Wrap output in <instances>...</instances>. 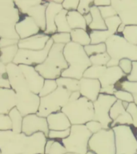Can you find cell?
<instances>
[{
  "label": "cell",
  "instance_id": "cell-32",
  "mask_svg": "<svg viewBox=\"0 0 137 154\" xmlns=\"http://www.w3.org/2000/svg\"><path fill=\"white\" fill-rule=\"evenodd\" d=\"M12 121V131L16 133H21L23 129V116L17 108H13L8 114Z\"/></svg>",
  "mask_w": 137,
  "mask_h": 154
},
{
  "label": "cell",
  "instance_id": "cell-26",
  "mask_svg": "<svg viewBox=\"0 0 137 154\" xmlns=\"http://www.w3.org/2000/svg\"><path fill=\"white\" fill-rule=\"evenodd\" d=\"M48 1H43L41 4H38L35 7L29 10L27 12L28 16L31 17L35 21L42 32H44L47 28V22H46V11L47 8Z\"/></svg>",
  "mask_w": 137,
  "mask_h": 154
},
{
  "label": "cell",
  "instance_id": "cell-4",
  "mask_svg": "<svg viewBox=\"0 0 137 154\" xmlns=\"http://www.w3.org/2000/svg\"><path fill=\"white\" fill-rule=\"evenodd\" d=\"M84 77L88 79H99L102 86L101 93L114 95L115 85L122 79H125L127 75L119 66L107 67L92 65L85 72Z\"/></svg>",
  "mask_w": 137,
  "mask_h": 154
},
{
  "label": "cell",
  "instance_id": "cell-41",
  "mask_svg": "<svg viewBox=\"0 0 137 154\" xmlns=\"http://www.w3.org/2000/svg\"><path fill=\"white\" fill-rule=\"evenodd\" d=\"M50 38L53 40L54 43H57V44L67 45L72 42L71 33H59L57 32L50 36Z\"/></svg>",
  "mask_w": 137,
  "mask_h": 154
},
{
  "label": "cell",
  "instance_id": "cell-25",
  "mask_svg": "<svg viewBox=\"0 0 137 154\" xmlns=\"http://www.w3.org/2000/svg\"><path fill=\"white\" fill-rule=\"evenodd\" d=\"M49 129L53 131H62L71 128L72 123L67 115L61 112L50 114L47 117Z\"/></svg>",
  "mask_w": 137,
  "mask_h": 154
},
{
  "label": "cell",
  "instance_id": "cell-10",
  "mask_svg": "<svg viewBox=\"0 0 137 154\" xmlns=\"http://www.w3.org/2000/svg\"><path fill=\"white\" fill-rule=\"evenodd\" d=\"M72 93L62 87H58V88L52 93L41 97L40 105L36 114L42 117L47 118L52 113L61 112L69 102Z\"/></svg>",
  "mask_w": 137,
  "mask_h": 154
},
{
  "label": "cell",
  "instance_id": "cell-45",
  "mask_svg": "<svg viewBox=\"0 0 137 154\" xmlns=\"http://www.w3.org/2000/svg\"><path fill=\"white\" fill-rule=\"evenodd\" d=\"M12 130V121L9 115L0 114V131Z\"/></svg>",
  "mask_w": 137,
  "mask_h": 154
},
{
  "label": "cell",
  "instance_id": "cell-57",
  "mask_svg": "<svg viewBox=\"0 0 137 154\" xmlns=\"http://www.w3.org/2000/svg\"><path fill=\"white\" fill-rule=\"evenodd\" d=\"M125 27H126V25H124L123 23H121L119 26V28L117 30V34H120V35H122V33L124 31Z\"/></svg>",
  "mask_w": 137,
  "mask_h": 154
},
{
  "label": "cell",
  "instance_id": "cell-8",
  "mask_svg": "<svg viewBox=\"0 0 137 154\" xmlns=\"http://www.w3.org/2000/svg\"><path fill=\"white\" fill-rule=\"evenodd\" d=\"M62 112L67 115L72 125H86L94 120L95 116L93 102L82 96L75 100H69Z\"/></svg>",
  "mask_w": 137,
  "mask_h": 154
},
{
  "label": "cell",
  "instance_id": "cell-38",
  "mask_svg": "<svg viewBox=\"0 0 137 154\" xmlns=\"http://www.w3.org/2000/svg\"><path fill=\"white\" fill-rule=\"evenodd\" d=\"M87 55L89 57L92 55L101 54V53L107 52V46L105 43H99V44H90V45L84 47Z\"/></svg>",
  "mask_w": 137,
  "mask_h": 154
},
{
  "label": "cell",
  "instance_id": "cell-31",
  "mask_svg": "<svg viewBox=\"0 0 137 154\" xmlns=\"http://www.w3.org/2000/svg\"><path fill=\"white\" fill-rule=\"evenodd\" d=\"M19 48L18 45L11 46L7 48H1V58H0V62L8 65L10 63L14 62L17 55V53L19 51Z\"/></svg>",
  "mask_w": 137,
  "mask_h": 154
},
{
  "label": "cell",
  "instance_id": "cell-33",
  "mask_svg": "<svg viewBox=\"0 0 137 154\" xmlns=\"http://www.w3.org/2000/svg\"><path fill=\"white\" fill-rule=\"evenodd\" d=\"M58 87H62L71 92L79 91V80L67 77H59L56 79Z\"/></svg>",
  "mask_w": 137,
  "mask_h": 154
},
{
  "label": "cell",
  "instance_id": "cell-5",
  "mask_svg": "<svg viewBox=\"0 0 137 154\" xmlns=\"http://www.w3.org/2000/svg\"><path fill=\"white\" fill-rule=\"evenodd\" d=\"M65 45L54 43L46 60L42 64L37 65L36 71L45 79H57L61 77L63 71L69 65L63 55Z\"/></svg>",
  "mask_w": 137,
  "mask_h": 154
},
{
  "label": "cell",
  "instance_id": "cell-53",
  "mask_svg": "<svg viewBox=\"0 0 137 154\" xmlns=\"http://www.w3.org/2000/svg\"><path fill=\"white\" fill-rule=\"evenodd\" d=\"M126 79L130 82H137V61L132 63V71L131 74L127 75Z\"/></svg>",
  "mask_w": 137,
  "mask_h": 154
},
{
  "label": "cell",
  "instance_id": "cell-9",
  "mask_svg": "<svg viewBox=\"0 0 137 154\" xmlns=\"http://www.w3.org/2000/svg\"><path fill=\"white\" fill-rule=\"evenodd\" d=\"M92 133L85 125H72L69 137L61 140L67 152L87 154L89 152V140Z\"/></svg>",
  "mask_w": 137,
  "mask_h": 154
},
{
  "label": "cell",
  "instance_id": "cell-59",
  "mask_svg": "<svg viewBox=\"0 0 137 154\" xmlns=\"http://www.w3.org/2000/svg\"><path fill=\"white\" fill-rule=\"evenodd\" d=\"M87 154H96L95 153V152H91V151H89L88 152H87Z\"/></svg>",
  "mask_w": 137,
  "mask_h": 154
},
{
  "label": "cell",
  "instance_id": "cell-15",
  "mask_svg": "<svg viewBox=\"0 0 137 154\" xmlns=\"http://www.w3.org/2000/svg\"><path fill=\"white\" fill-rule=\"evenodd\" d=\"M111 6L122 23L126 26H137V0H112Z\"/></svg>",
  "mask_w": 137,
  "mask_h": 154
},
{
  "label": "cell",
  "instance_id": "cell-2",
  "mask_svg": "<svg viewBox=\"0 0 137 154\" xmlns=\"http://www.w3.org/2000/svg\"><path fill=\"white\" fill-rule=\"evenodd\" d=\"M7 69L11 88L16 93V108L23 116L38 112L40 97L31 91L19 65L11 63L7 65Z\"/></svg>",
  "mask_w": 137,
  "mask_h": 154
},
{
  "label": "cell",
  "instance_id": "cell-13",
  "mask_svg": "<svg viewBox=\"0 0 137 154\" xmlns=\"http://www.w3.org/2000/svg\"><path fill=\"white\" fill-rule=\"evenodd\" d=\"M116 101L117 99L114 95L100 93L98 99L93 103L95 111L94 120L101 123L103 129L111 128L112 120L110 116V111Z\"/></svg>",
  "mask_w": 137,
  "mask_h": 154
},
{
  "label": "cell",
  "instance_id": "cell-55",
  "mask_svg": "<svg viewBox=\"0 0 137 154\" xmlns=\"http://www.w3.org/2000/svg\"><path fill=\"white\" fill-rule=\"evenodd\" d=\"M54 141H55V140L48 139L47 138V143H46L45 145V154L49 153V152H50V149H51V146H52Z\"/></svg>",
  "mask_w": 137,
  "mask_h": 154
},
{
  "label": "cell",
  "instance_id": "cell-19",
  "mask_svg": "<svg viewBox=\"0 0 137 154\" xmlns=\"http://www.w3.org/2000/svg\"><path fill=\"white\" fill-rule=\"evenodd\" d=\"M79 92L81 96L88 99L93 103L98 99L99 94L101 93L102 86L99 79L83 77L79 80Z\"/></svg>",
  "mask_w": 137,
  "mask_h": 154
},
{
  "label": "cell",
  "instance_id": "cell-49",
  "mask_svg": "<svg viewBox=\"0 0 137 154\" xmlns=\"http://www.w3.org/2000/svg\"><path fill=\"white\" fill-rule=\"evenodd\" d=\"M79 4V0H64L62 3V8L67 11H77Z\"/></svg>",
  "mask_w": 137,
  "mask_h": 154
},
{
  "label": "cell",
  "instance_id": "cell-52",
  "mask_svg": "<svg viewBox=\"0 0 137 154\" xmlns=\"http://www.w3.org/2000/svg\"><path fill=\"white\" fill-rule=\"evenodd\" d=\"M19 40L17 39H13V38H1L0 40V48H7V47H11V46L18 45Z\"/></svg>",
  "mask_w": 137,
  "mask_h": 154
},
{
  "label": "cell",
  "instance_id": "cell-14",
  "mask_svg": "<svg viewBox=\"0 0 137 154\" xmlns=\"http://www.w3.org/2000/svg\"><path fill=\"white\" fill-rule=\"evenodd\" d=\"M54 42L50 38L47 43L45 48L41 51H31L26 49H19L15 59L14 60V63L17 65H28L36 67L37 65L42 64L47 57L50 50L52 48Z\"/></svg>",
  "mask_w": 137,
  "mask_h": 154
},
{
  "label": "cell",
  "instance_id": "cell-56",
  "mask_svg": "<svg viewBox=\"0 0 137 154\" xmlns=\"http://www.w3.org/2000/svg\"><path fill=\"white\" fill-rule=\"evenodd\" d=\"M84 18H85V20H86L87 26H89L91 23V22H92V15H91V13H89V14L84 15Z\"/></svg>",
  "mask_w": 137,
  "mask_h": 154
},
{
  "label": "cell",
  "instance_id": "cell-7",
  "mask_svg": "<svg viewBox=\"0 0 137 154\" xmlns=\"http://www.w3.org/2000/svg\"><path fill=\"white\" fill-rule=\"evenodd\" d=\"M21 20V13L12 0H0V37L20 40L17 34V23Z\"/></svg>",
  "mask_w": 137,
  "mask_h": 154
},
{
  "label": "cell",
  "instance_id": "cell-12",
  "mask_svg": "<svg viewBox=\"0 0 137 154\" xmlns=\"http://www.w3.org/2000/svg\"><path fill=\"white\" fill-rule=\"evenodd\" d=\"M89 151L96 154H115V132L112 128H103L92 135L89 140Z\"/></svg>",
  "mask_w": 137,
  "mask_h": 154
},
{
  "label": "cell",
  "instance_id": "cell-34",
  "mask_svg": "<svg viewBox=\"0 0 137 154\" xmlns=\"http://www.w3.org/2000/svg\"><path fill=\"white\" fill-rule=\"evenodd\" d=\"M115 90H125L131 92L134 97V103L137 105V82H130L125 78L115 85Z\"/></svg>",
  "mask_w": 137,
  "mask_h": 154
},
{
  "label": "cell",
  "instance_id": "cell-60",
  "mask_svg": "<svg viewBox=\"0 0 137 154\" xmlns=\"http://www.w3.org/2000/svg\"><path fill=\"white\" fill-rule=\"evenodd\" d=\"M66 154H76V153H71V152H67Z\"/></svg>",
  "mask_w": 137,
  "mask_h": 154
},
{
  "label": "cell",
  "instance_id": "cell-37",
  "mask_svg": "<svg viewBox=\"0 0 137 154\" xmlns=\"http://www.w3.org/2000/svg\"><path fill=\"white\" fill-rule=\"evenodd\" d=\"M58 88V84L56 82V79H45L44 84L41 91L38 94L39 97H44L50 93H52L53 91H55Z\"/></svg>",
  "mask_w": 137,
  "mask_h": 154
},
{
  "label": "cell",
  "instance_id": "cell-29",
  "mask_svg": "<svg viewBox=\"0 0 137 154\" xmlns=\"http://www.w3.org/2000/svg\"><path fill=\"white\" fill-rule=\"evenodd\" d=\"M71 36H72V42L78 43L83 47L90 45L91 43L90 34L87 30L84 29L72 30L71 32Z\"/></svg>",
  "mask_w": 137,
  "mask_h": 154
},
{
  "label": "cell",
  "instance_id": "cell-22",
  "mask_svg": "<svg viewBox=\"0 0 137 154\" xmlns=\"http://www.w3.org/2000/svg\"><path fill=\"white\" fill-rule=\"evenodd\" d=\"M50 36L40 32L38 35L31 36L25 39H20L18 43L19 49H26L31 51H41L44 49L50 40Z\"/></svg>",
  "mask_w": 137,
  "mask_h": 154
},
{
  "label": "cell",
  "instance_id": "cell-47",
  "mask_svg": "<svg viewBox=\"0 0 137 154\" xmlns=\"http://www.w3.org/2000/svg\"><path fill=\"white\" fill-rule=\"evenodd\" d=\"M67 152V149L62 142L59 141L58 140H55L48 154H66Z\"/></svg>",
  "mask_w": 137,
  "mask_h": 154
},
{
  "label": "cell",
  "instance_id": "cell-43",
  "mask_svg": "<svg viewBox=\"0 0 137 154\" xmlns=\"http://www.w3.org/2000/svg\"><path fill=\"white\" fill-rule=\"evenodd\" d=\"M70 133H71V128L67 130H62V131H53V130H50L47 138L48 139L60 140H62L66 139V138L69 137Z\"/></svg>",
  "mask_w": 137,
  "mask_h": 154
},
{
  "label": "cell",
  "instance_id": "cell-48",
  "mask_svg": "<svg viewBox=\"0 0 137 154\" xmlns=\"http://www.w3.org/2000/svg\"><path fill=\"white\" fill-rule=\"evenodd\" d=\"M132 63L133 62H132V60H128V59H123V60H121L120 61L119 67H120V69L122 70L126 75H128L132 72Z\"/></svg>",
  "mask_w": 137,
  "mask_h": 154
},
{
  "label": "cell",
  "instance_id": "cell-46",
  "mask_svg": "<svg viewBox=\"0 0 137 154\" xmlns=\"http://www.w3.org/2000/svg\"><path fill=\"white\" fill-rule=\"evenodd\" d=\"M99 9L101 15H102L104 20L108 19V18H111V17L117 15V12L111 5V6H107V7H99Z\"/></svg>",
  "mask_w": 137,
  "mask_h": 154
},
{
  "label": "cell",
  "instance_id": "cell-6",
  "mask_svg": "<svg viewBox=\"0 0 137 154\" xmlns=\"http://www.w3.org/2000/svg\"><path fill=\"white\" fill-rule=\"evenodd\" d=\"M105 44L107 52L111 57L107 67L119 66L120 61L123 59H128L132 62L137 61V46L128 43L122 35L115 34L106 41Z\"/></svg>",
  "mask_w": 137,
  "mask_h": 154
},
{
  "label": "cell",
  "instance_id": "cell-42",
  "mask_svg": "<svg viewBox=\"0 0 137 154\" xmlns=\"http://www.w3.org/2000/svg\"><path fill=\"white\" fill-rule=\"evenodd\" d=\"M114 96L115 98L121 100L122 102H127V103H133L134 102V97L131 92L125 90H115Z\"/></svg>",
  "mask_w": 137,
  "mask_h": 154
},
{
  "label": "cell",
  "instance_id": "cell-18",
  "mask_svg": "<svg viewBox=\"0 0 137 154\" xmlns=\"http://www.w3.org/2000/svg\"><path fill=\"white\" fill-rule=\"evenodd\" d=\"M22 72L23 74L28 87L33 93L38 95L43 88L45 79L36 71L35 67L33 66L21 64L19 65Z\"/></svg>",
  "mask_w": 137,
  "mask_h": 154
},
{
  "label": "cell",
  "instance_id": "cell-24",
  "mask_svg": "<svg viewBox=\"0 0 137 154\" xmlns=\"http://www.w3.org/2000/svg\"><path fill=\"white\" fill-rule=\"evenodd\" d=\"M17 106V96L12 88H0V114L8 115Z\"/></svg>",
  "mask_w": 137,
  "mask_h": 154
},
{
  "label": "cell",
  "instance_id": "cell-35",
  "mask_svg": "<svg viewBox=\"0 0 137 154\" xmlns=\"http://www.w3.org/2000/svg\"><path fill=\"white\" fill-rule=\"evenodd\" d=\"M15 6L19 10L22 15H26L29 10L37 5L41 4L43 1L42 0H14Z\"/></svg>",
  "mask_w": 137,
  "mask_h": 154
},
{
  "label": "cell",
  "instance_id": "cell-3",
  "mask_svg": "<svg viewBox=\"0 0 137 154\" xmlns=\"http://www.w3.org/2000/svg\"><path fill=\"white\" fill-rule=\"evenodd\" d=\"M63 55L69 67L63 71L62 77L80 79L89 67L92 66L90 57L87 55L83 46L71 42L65 45Z\"/></svg>",
  "mask_w": 137,
  "mask_h": 154
},
{
  "label": "cell",
  "instance_id": "cell-40",
  "mask_svg": "<svg viewBox=\"0 0 137 154\" xmlns=\"http://www.w3.org/2000/svg\"><path fill=\"white\" fill-rule=\"evenodd\" d=\"M91 64L96 66H107L109 61L111 60L110 55H108V52L101 53L97 55H92L90 57Z\"/></svg>",
  "mask_w": 137,
  "mask_h": 154
},
{
  "label": "cell",
  "instance_id": "cell-20",
  "mask_svg": "<svg viewBox=\"0 0 137 154\" xmlns=\"http://www.w3.org/2000/svg\"><path fill=\"white\" fill-rule=\"evenodd\" d=\"M110 116L112 120L111 128L117 125H133V120L126 108L123 105V102L117 100L111 108Z\"/></svg>",
  "mask_w": 137,
  "mask_h": 154
},
{
  "label": "cell",
  "instance_id": "cell-27",
  "mask_svg": "<svg viewBox=\"0 0 137 154\" xmlns=\"http://www.w3.org/2000/svg\"><path fill=\"white\" fill-rule=\"evenodd\" d=\"M90 13L92 15V22L88 26L90 31H106L108 30V26L106 25L105 20L101 15L99 7L92 6Z\"/></svg>",
  "mask_w": 137,
  "mask_h": 154
},
{
  "label": "cell",
  "instance_id": "cell-61",
  "mask_svg": "<svg viewBox=\"0 0 137 154\" xmlns=\"http://www.w3.org/2000/svg\"><path fill=\"white\" fill-rule=\"evenodd\" d=\"M136 137H137V133H136Z\"/></svg>",
  "mask_w": 137,
  "mask_h": 154
},
{
  "label": "cell",
  "instance_id": "cell-44",
  "mask_svg": "<svg viewBox=\"0 0 137 154\" xmlns=\"http://www.w3.org/2000/svg\"><path fill=\"white\" fill-rule=\"evenodd\" d=\"M94 5V1L92 0H81L79 1V7L77 11L79 12L83 15H86L91 11V7Z\"/></svg>",
  "mask_w": 137,
  "mask_h": 154
},
{
  "label": "cell",
  "instance_id": "cell-17",
  "mask_svg": "<svg viewBox=\"0 0 137 154\" xmlns=\"http://www.w3.org/2000/svg\"><path fill=\"white\" fill-rule=\"evenodd\" d=\"M106 25L108 26V30L106 31H90L91 37V44H99V43H105L106 41L112 35L117 34V30L122 21L118 15L105 19Z\"/></svg>",
  "mask_w": 137,
  "mask_h": 154
},
{
  "label": "cell",
  "instance_id": "cell-36",
  "mask_svg": "<svg viewBox=\"0 0 137 154\" xmlns=\"http://www.w3.org/2000/svg\"><path fill=\"white\" fill-rule=\"evenodd\" d=\"M122 35L128 43L137 46V26H126Z\"/></svg>",
  "mask_w": 137,
  "mask_h": 154
},
{
  "label": "cell",
  "instance_id": "cell-16",
  "mask_svg": "<svg viewBox=\"0 0 137 154\" xmlns=\"http://www.w3.org/2000/svg\"><path fill=\"white\" fill-rule=\"evenodd\" d=\"M39 132H43L46 137H48L50 129L47 118L39 116L36 113L24 116L22 132L27 136H31Z\"/></svg>",
  "mask_w": 137,
  "mask_h": 154
},
{
  "label": "cell",
  "instance_id": "cell-58",
  "mask_svg": "<svg viewBox=\"0 0 137 154\" xmlns=\"http://www.w3.org/2000/svg\"><path fill=\"white\" fill-rule=\"evenodd\" d=\"M123 107L125 108H127L128 107V105H129V103H127V102H123Z\"/></svg>",
  "mask_w": 137,
  "mask_h": 154
},
{
  "label": "cell",
  "instance_id": "cell-11",
  "mask_svg": "<svg viewBox=\"0 0 137 154\" xmlns=\"http://www.w3.org/2000/svg\"><path fill=\"white\" fill-rule=\"evenodd\" d=\"M115 132V154H137V137L129 125L112 128Z\"/></svg>",
  "mask_w": 137,
  "mask_h": 154
},
{
  "label": "cell",
  "instance_id": "cell-51",
  "mask_svg": "<svg viewBox=\"0 0 137 154\" xmlns=\"http://www.w3.org/2000/svg\"><path fill=\"white\" fill-rule=\"evenodd\" d=\"M86 127L88 128V130L92 133V134H95V133H97L99 131L103 129V125H101V123L96 121V120H91L86 124Z\"/></svg>",
  "mask_w": 137,
  "mask_h": 154
},
{
  "label": "cell",
  "instance_id": "cell-30",
  "mask_svg": "<svg viewBox=\"0 0 137 154\" xmlns=\"http://www.w3.org/2000/svg\"><path fill=\"white\" fill-rule=\"evenodd\" d=\"M67 13L68 11L62 9L55 17V25L57 27V32L59 33H71L72 29L70 27L67 21Z\"/></svg>",
  "mask_w": 137,
  "mask_h": 154
},
{
  "label": "cell",
  "instance_id": "cell-21",
  "mask_svg": "<svg viewBox=\"0 0 137 154\" xmlns=\"http://www.w3.org/2000/svg\"><path fill=\"white\" fill-rule=\"evenodd\" d=\"M15 29L20 39L30 38L42 32L35 21L28 15L22 17L21 20L17 23Z\"/></svg>",
  "mask_w": 137,
  "mask_h": 154
},
{
  "label": "cell",
  "instance_id": "cell-50",
  "mask_svg": "<svg viewBox=\"0 0 137 154\" xmlns=\"http://www.w3.org/2000/svg\"><path fill=\"white\" fill-rule=\"evenodd\" d=\"M126 110L129 113L131 116H132V120H133V126L135 128H137V105L133 102V103H130L128 107L126 108Z\"/></svg>",
  "mask_w": 137,
  "mask_h": 154
},
{
  "label": "cell",
  "instance_id": "cell-23",
  "mask_svg": "<svg viewBox=\"0 0 137 154\" xmlns=\"http://www.w3.org/2000/svg\"><path fill=\"white\" fill-rule=\"evenodd\" d=\"M47 8L46 11V22H47V28L43 32L47 35L51 36L54 34L57 33V27L55 25V17L62 11V4L56 3L55 1H48Z\"/></svg>",
  "mask_w": 137,
  "mask_h": 154
},
{
  "label": "cell",
  "instance_id": "cell-39",
  "mask_svg": "<svg viewBox=\"0 0 137 154\" xmlns=\"http://www.w3.org/2000/svg\"><path fill=\"white\" fill-rule=\"evenodd\" d=\"M0 88L11 89V85L10 82L7 65L0 62Z\"/></svg>",
  "mask_w": 137,
  "mask_h": 154
},
{
  "label": "cell",
  "instance_id": "cell-54",
  "mask_svg": "<svg viewBox=\"0 0 137 154\" xmlns=\"http://www.w3.org/2000/svg\"><path fill=\"white\" fill-rule=\"evenodd\" d=\"M111 1H98L96 0L94 1V6H96L97 7H107V6H111Z\"/></svg>",
  "mask_w": 137,
  "mask_h": 154
},
{
  "label": "cell",
  "instance_id": "cell-1",
  "mask_svg": "<svg viewBox=\"0 0 137 154\" xmlns=\"http://www.w3.org/2000/svg\"><path fill=\"white\" fill-rule=\"evenodd\" d=\"M47 140L41 132L27 136L12 130L0 131V154H45Z\"/></svg>",
  "mask_w": 137,
  "mask_h": 154
},
{
  "label": "cell",
  "instance_id": "cell-28",
  "mask_svg": "<svg viewBox=\"0 0 137 154\" xmlns=\"http://www.w3.org/2000/svg\"><path fill=\"white\" fill-rule=\"evenodd\" d=\"M67 21H68L69 26L72 30L84 29V30L87 31L88 26L87 24L85 18L83 14H80L77 11H68V13H67Z\"/></svg>",
  "mask_w": 137,
  "mask_h": 154
}]
</instances>
